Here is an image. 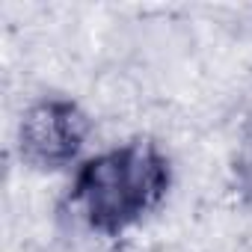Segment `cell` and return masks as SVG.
Wrapping results in <instances>:
<instances>
[{
	"label": "cell",
	"mask_w": 252,
	"mask_h": 252,
	"mask_svg": "<svg viewBox=\"0 0 252 252\" xmlns=\"http://www.w3.org/2000/svg\"><path fill=\"white\" fill-rule=\"evenodd\" d=\"M228 181H231V190L237 196V202L252 211V116L246 119V125L237 134V143L231 149V158H228Z\"/></svg>",
	"instance_id": "3957f363"
},
{
	"label": "cell",
	"mask_w": 252,
	"mask_h": 252,
	"mask_svg": "<svg viewBox=\"0 0 252 252\" xmlns=\"http://www.w3.org/2000/svg\"><path fill=\"white\" fill-rule=\"evenodd\" d=\"M172 190V160L149 137L86 155L71 172L65 202L98 237H122L149 220Z\"/></svg>",
	"instance_id": "6da1fadb"
},
{
	"label": "cell",
	"mask_w": 252,
	"mask_h": 252,
	"mask_svg": "<svg viewBox=\"0 0 252 252\" xmlns=\"http://www.w3.org/2000/svg\"><path fill=\"white\" fill-rule=\"evenodd\" d=\"M95 122L68 95L33 98L15 125V155L33 172H74L86 158Z\"/></svg>",
	"instance_id": "7a4b0ae2"
}]
</instances>
